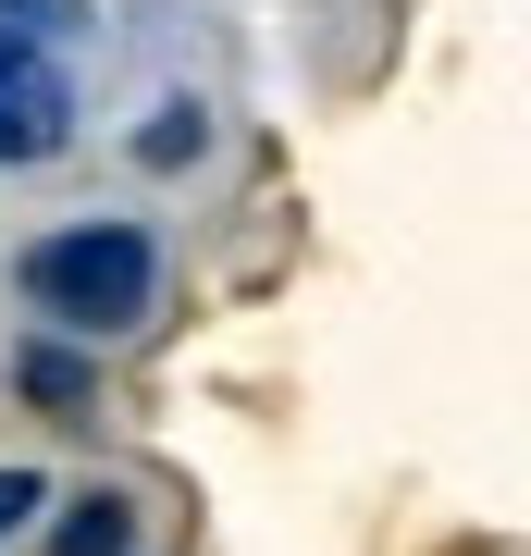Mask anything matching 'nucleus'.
<instances>
[{
	"label": "nucleus",
	"instance_id": "f257e3e1",
	"mask_svg": "<svg viewBox=\"0 0 531 556\" xmlns=\"http://www.w3.org/2000/svg\"><path fill=\"white\" fill-rule=\"evenodd\" d=\"M25 298L62 334H137L161 309V236L149 223H62V236L25 248Z\"/></svg>",
	"mask_w": 531,
	"mask_h": 556
},
{
	"label": "nucleus",
	"instance_id": "f03ea898",
	"mask_svg": "<svg viewBox=\"0 0 531 556\" xmlns=\"http://www.w3.org/2000/svg\"><path fill=\"white\" fill-rule=\"evenodd\" d=\"M62 137H75V75H62V50L0 25V174L62 161Z\"/></svg>",
	"mask_w": 531,
	"mask_h": 556
},
{
	"label": "nucleus",
	"instance_id": "7ed1b4c3",
	"mask_svg": "<svg viewBox=\"0 0 531 556\" xmlns=\"http://www.w3.org/2000/svg\"><path fill=\"white\" fill-rule=\"evenodd\" d=\"M50 556H137V507L124 495H75L62 532H50Z\"/></svg>",
	"mask_w": 531,
	"mask_h": 556
},
{
	"label": "nucleus",
	"instance_id": "20e7f679",
	"mask_svg": "<svg viewBox=\"0 0 531 556\" xmlns=\"http://www.w3.org/2000/svg\"><path fill=\"white\" fill-rule=\"evenodd\" d=\"M25 396H38V408H75L87 396V358L75 346H25Z\"/></svg>",
	"mask_w": 531,
	"mask_h": 556
},
{
	"label": "nucleus",
	"instance_id": "39448f33",
	"mask_svg": "<svg viewBox=\"0 0 531 556\" xmlns=\"http://www.w3.org/2000/svg\"><path fill=\"white\" fill-rule=\"evenodd\" d=\"M186 149H198V112H186V100H174V112H149V137H137L149 174H186Z\"/></svg>",
	"mask_w": 531,
	"mask_h": 556
},
{
	"label": "nucleus",
	"instance_id": "423d86ee",
	"mask_svg": "<svg viewBox=\"0 0 531 556\" xmlns=\"http://www.w3.org/2000/svg\"><path fill=\"white\" fill-rule=\"evenodd\" d=\"M38 519V470H0V532H25Z\"/></svg>",
	"mask_w": 531,
	"mask_h": 556
}]
</instances>
